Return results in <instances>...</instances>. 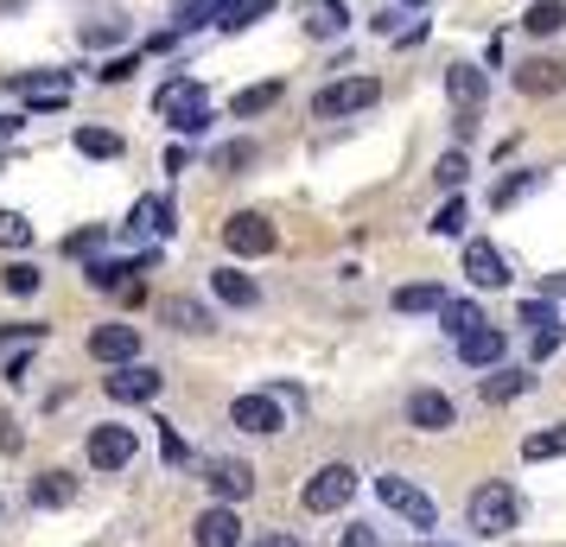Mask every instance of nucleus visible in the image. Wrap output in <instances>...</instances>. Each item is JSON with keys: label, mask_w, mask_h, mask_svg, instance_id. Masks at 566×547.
I'll list each match as a JSON object with an SVG mask.
<instances>
[{"label": "nucleus", "mask_w": 566, "mask_h": 547, "mask_svg": "<svg viewBox=\"0 0 566 547\" xmlns=\"http://www.w3.org/2000/svg\"><path fill=\"white\" fill-rule=\"evenodd\" d=\"M268 13H274V0H223L217 7V32H249Z\"/></svg>", "instance_id": "obj_27"}, {"label": "nucleus", "mask_w": 566, "mask_h": 547, "mask_svg": "<svg viewBox=\"0 0 566 547\" xmlns=\"http://www.w3.org/2000/svg\"><path fill=\"white\" fill-rule=\"evenodd\" d=\"M210 299H217V306H235V313H255L261 287H255V274H242V267H217V274H210Z\"/></svg>", "instance_id": "obj_20"}, {"label": "nucleus", "mask_w": 566, "mask_h": 547, "mask_svg": "<svg viewBox=\"0 0 566 547\" xmlns=\"http://www.w3.org/2000/svg\"><path fill=\"white\" fill-rule=\"evenodd\" d=\"M274 223L261 217V210H235V217H223V249H230L235 261H261V255H274Z\"/></svg>", "instance_id": "obj_8"}, {"label": "nucleus", "mask_w": 566, "mask_h": 547, "mask_svg": "<svg viewBox=\"0 0 566 547\" xmlns=\"http://www.w3.org/2000/svg\"><path fill=\"white\" fill-rule=\"evenodd\" d=\"M140 57L147 52H122V57H108V64H96V83H128L140 71Z\"/></svg>", "instance_id": "obj_40"}, {"label": "nucleus", "mask_w": 566, "mask_h": 547, "mask_svg": "<svg viewBox=\"0 0 566 547\" xmlns=\"http://www.w3.org/2000/svg\"><path fill=\"white\" fill-rule=\"evenodd\" d=\"M541 185H547V172H541V166H522V172H510V179H496V191H490V210H515L522 198H535Z\"/></svg>", "instance_id": "obj_24"}, {"label": "nucleus", "mask_w": 566, "mask_h": 547, "mask_svg": "<svg viewBox=\"0 0 566 547\" xmlns=\"http://www.w3.org/2000/svg\"><path fill=\"white\" fill-rule=\"evenodd\" d=\"M427 547H446V541H427Z\"/></svg>", "instance_id": "obj_53"}, {"label": "nucleus", "mask_w": 566, "mask_h": 547, "mask_svg": "<svg viewBox=\"0 0 566 547\" xmlns=\"http://www.w3.org/2000/svg\"><path fill=\"white\" fill-rule=\"evenodd\" d=\"M515 318H522V325H535V332H541V325H554L560 313H554V299L541 293V299H522V313H515Z\"/></svg>", "instance_id": "obj_45"}, {"label": "nucleus", "mask_w": 566, "mask_h": 547, "mask_svg": "<svg viewBox=\"0 0 566 547\" xmlns=\"http://www.w3.org/2000/svg\"><path fill=\"white\" fill-rule=\"evenodd\" d=\"M337 547H382V528H369V522H350V528L337 535Z\"/></svg>", "instance_id": "obj_46"}, {"label": "nucleus", "mask_w": 566, "mask_h": 547, "mask_svg": "<svg viewBox=\"0 0 566 547\" xmlns=\"http://www.w3.org/2000/svg\"><path fill=\"white\" fill-rule=\"evenodd\" d=\"M535 389V376H528V369H510V364H496L484 376V401L490 408H503V401H515V395H528Z\"/></svg>", "instance_id": "obj_25"}, {"label": "nucleus", "mask_w": 566, "mask_h": 547, "mask_svg": "<svg viewBox=\"0 0 566 547\" xmlns=\"http://www.w3.org/2000/svg\"><path fill=\"white\" fill-rule=\"evenodd\" d=\"M0 376H7L13 389H20V382H27V376H32V350H20V357H7V369H0Z\"/></svg>", "instance_id": "obj_48"}, {"label": "nucleus", "mask_w": 566, "mask_h": 547, "mask_svg": "<svg viewBox=\"0 0 566 547\" xmlns=\"http://www.w3.org/2000/svg\"><path fill=\"white\" fill-rule=\"evenodd\" d=\"M478 325H484L478 299H446V306H439V332H446V338H471Z\"/></svg>", "instance_id": "obj_29"}, {"label": "nucleus", "mask_w": 566, "mask_h": 547, "mask_svg": "<svg viewBox=\"0 0 566 547\" xmlns=\"http://www.w3.org/2000/svg\"><path fill=\"white\" fill-rule=\"evenodd\" d=\"M154 115H159L172 134H185V140L210 134V122H217V115H210V103H205V83L185 77V71H179V77H166V83L154 90Z\"/></svg>", "instance_id": "obj_1"}, {"label": "nucleus", "mask_w": 566, "mask_h": 547, "mask_svg": "<svg viewBox=\"0 0 566 547\" xmlns=\"http://www.w3.org/2000/svg\"><path fill=\"white\" fill-rule=\"evenodd\" d=\"M510 83L522 90V96H535V103L541 96H560L566 90V64L560 57H528V64H515L510 71Z\"/></svg>", "instance_id": "obj_19"}, {"label": "nucleus", "mask_w": 566, "mask_h": 547, "mask_svg": "<svg viewBox=\"0 0 566 547\" xmlns=\"http://www.w3.org/2000/svg\"><path fill=\"white\" fill-rule=\"evenodd\" d=\"M205 491L217 496V503H249V491H255V465H242V459H205Z\"/></svg>", "instance_id": "obj_13"}, {"label": "nucleus", "mask_w": 566, "mask_h": 547, "mask_svg": "<svg viewBox=\"0 0 566 547\" xmlns=\"http://www.w3.org/2000/svg\"><path fill=\"white\" fill-rule=\"evenodd\" d=\"M255 159H261L255 140H223V147L210 154V166H217V172H242V166H255Z\"/></svg>", "instance_id": "obj_37"}, {"label": "nucleus", "mask_w": 566, "mask_h": 547, "mask_svg": "<svg viewBox=\"0 0 566 547\" xmlns=\"http://www.w3.org/2000/svg\"><path fill=\"white\" fill-rule=\"evenodd\" d=\"M522 27L535 32V39H554V32H566V0H535V7L522 13Z\"/></svg>", "instance_id": "obj_31"}, {"label": "nucleus", "mask_w": 566, "mask_h": 547, "mask_svg": "<svg viewBox=\"0 0 566 547\" xmlns=\"http://www.w3.org/2000/svg\"><path fill=\"white\" fill-rule=\"evenodd\" d=\"M7 90H20V96H52V90H71L64 71H7Z\"/></svg>", "instance_id": "obj_30"}, {"label": "nucleus", "mask_w": 566, "mask_h": 547, "mask_svg": "<svg viewBox=\"0 0 566 547\" xmlns=\"http://www.w3.org/2000/svg\"><path fill=\"white\" fill-rule=\"evenodd\" d=\"M0 166H7V159H0Z\"/></svg>", "instance_id": "obj_55"}, {"label": "nucleus", "mask_w": 566, "mask_h": 547, "mask_svg": "<svg viewBox=\"0 0 566 547\" xmlns=\"http://www.w3.org/2000/svg\"><path fill=\"white\" fill-rule=\"evenodd\" d=\"M541 293H547V299H566V274H547V281H541Z\"/></svg>", "instance_id": "obj_51"}, {"label": "nucleus", "mask_w": 566, "mask_h": 547, "mask_svg": "<svg viewBox=\"0 0 566 547\" xmlns=\"http://www.w3.org/2000/svg\"><path fill=\"white\" fill-rule=\"evenodd\" d=\"M159 325L179 332V338H210V332H217V306L191 299V293H166V299H159Z\"/></svg>", "instance_id": "obj_10"}, {"label": "nucleus", "mask_w": 566, "mask_h": 547, "mask_svg": "<svg viewBox=\"0 0 566 547\" xmlns=\"http://www.w3.org/2000/svg\"><path fill=\"white\" fill-rule=\"evenodd\" d=\"M249 547H306L300 535H286V528H274V535H261V541H249Z\"/></svg>", "instance_id": "obj_50"}, {"label": "nucleus", "mask_w": 566, "mask_h": 547, "mask_svg": "<svg viewBox=\"0 0 566 547\" xmlns=\"http://www.w3.org/2000/svg\"><path fill=\"white\" fill-rule=\"evenodd\" d=\"M115 39H122V27H115V20H103V27L90 20V27H83V45H115Z\"/></svg>", "instance_id": "obj_47"}, {"label": "nucleus", "mask_w": 566, "mask_h": 547, "mask_svg": "<svg viewBox=\"0 0 566 547\" xmlns=\"http://www.w3.org/2000/svg\"><path fill=\"white\" fill-rule=\"evenodd\" d=\"M0 516H7V503H0Z\"/></svg>", "instance_id": "obj_54"}, {"label": "nucleus", "mask_w": 566, "mask_h": 547, "mask_svg": "<svg viewBox=\"0 0 566 547\" xmlns=\"http://www.w3.org/2000/svg\"><path fill=\"white\" fill-rule=\"evenodd\" d=\"M522 459H528V465H541V459H566V427H541V433H528V440H522Z\"/></svg>", "instance_id": "obj_33"}, {"label": "nucleus", "mask_w": 566, "mask_h": 547, "mask_svg": "<svg viewBox=\"0 0 566 547\" xmlns=\"http://www.w3.org/2000/svg\"><path fill=\"white\" fill-rule=\"evenodd\" d=\"M350 496H357V465L332 459V465H318V471L306 477L300 509H306V516H337V509H350Z\"/></svg>", "instance_id": "obj_4"}, {"label": "nucleus", "mask_w": 566, "mask_h": 547, "mask_svg": "<svg viewBox=\"0 0 566 547\" xmlns=\"http://www.w3.org/2000/svg\"><path fill=\"white\" fill-rule=\"evenodd\" d=\"M27 496H32V509H71L77 503V477L71 471H39Z\"/></svg>", "instance_id": "obj_22"}, {"label": "nucleus", "mask_w": 566, "mask_h": 547, "mask_svg": "<svg viewBox=\"0 0 566 547\" xmlns=\"http://www.w3.org/2000/svg\"><path fill=\"white\" fill-rule=\"evenodd\" d=\"M433 179L446 185V191H459V185L471 179V159H464V154H446V159L433 166Z\"/></svg>", "instance_id": "obj_41"}, {"label": "nucleus", "mask_w": 566, "mask_h": 547, "mask_svg": "<svg viewBox=\"0 0 566 547\" xmlns=\"http://www.w3.org/2000/svg\"><path fill=\"white\" fill-rule=\"evenodd\" d=\"M0 344H45V325H32V318H13V325H0Z\"/></svg>", "instance_id": "obj_44"}, {"label": "nucleus", "mask_w": 566, "mask_h": 547, "mask_svg": "<svg viewBox=\"0 0 566 547\" xmlns=\"http://www.w3.org/2000/svg\"><path fill=\"white\" fill-rule=\"evenodd\" d=\"M300 20L312 39H344L350 32V7L344 0H300Z\"/></svg>", "instance_id": "obj_21"}, {"label": "nucleus", "mask_w": 566, "mask_h": 547, "mask_svg": "<svg viewBox=\"0 0 566 547\" xmlns=\"http://www.w3.org/2000/svg\"><path fill=\"white\" fill-rule=\"evenodd\" d=\"M446 96H452V128H459V140H471L478 122H484V96H490L484 64H459V57H452V71H446Z\"/></svg>", "instance_id": "obj_3"}, {"label": "nucleus", "mask_w": 566, "mask_h": 547, "mask_svg": "<svg viewBox=\"0 0 566 547\" xmlns=\"http://www.w3.org/2000/svg\"><path fill=\"white\" fill-rule=\"evenodd\" d=\"M376 496H382V503H388L401 522H408V528H420V535H427V528H439L433 496L420 491L413 477H401V471H382V477H376Z\"/></svg>", "instance_id": "obj_6"}, {"label": "nucleus", "mask_w": 566, "mask_h": 547, "mask_svg": "<svg viewBox=\"0 0 566 547\" xmlns=\"http://www.w3.org/2000/svg\"><path fill=\"white\" fill-rule=\"evenodd\" d=\"M140 325H122V318H108V325H96L90 332V357L108 369H122V364H140Z\"/></svg>", "instance_id": "obj_11"}, {"label": "nucleus", "mask_w": 566, "mask_h": 547, "mask_svg": "<svg viewBox=\"0 0 566 547\" xmlns=\"http://www.w3.org/2000/svg\"><path fill=\"white\" fill-rule=\"evenodd\" d=\"M401 7H427V0H401Z\"/></svg>", "instance_id": "obj_52"}, {"label": "nucleus", "mask_w": 566, "mask_h": 547, "mask_svg": "<svg viewBox=\"0 0 566 547\" xmlns=\"http://www.w3.org/2000/svg\"><path fill=\"white\" fill-rule=\"evenodd\" d=\"M408 427H420V433H452V427H459V401L446 389H413L408 395Z\"/></svg>", "instance_id": "obj_16"}, {"label": "nucleus", "mask_w": 566, "mask_h": 547, "mask_svg": "<svg viewBox=\"0 0 566 547\" xmlns=\"http://www.w3.org/2000/svg\"><path fill=\"white\" fill-rule=\"evenodd\" d=\"M191 541L198 547H242V516H235V503H210V509H198Z\"/></svg>", "instance_id": "obj_17"}, {"label": "nucleus", "mask_w": 566, "mask_h": 547, "mask_svg": "<svg viewBox=\"0 0 566 547\" xmlns=\"http://www.w3.org/2000/svg\"><path fill=\"white\" fill-rule=\"evenodd\" d=\"M230 427L235 433H255V440H274L286 427V401L274 389H249L230 401Z\"/></svg>", "instance_id": "obj_7"}, {"label": "nucleus", "mask_w": 566, "mask_h": 547, "mask_svg": "<svg viewBox=\"0 0 566 547\" xmlns=\"http://www.w3.org/2000/svg\"><path fill=\"white\" fill-rule=\"evenodd\" d=\"M71 147H77L83 159H115V154H122V134H115V128H77V134H71Z\"/></svg>", "instance_id": "obj_32"}, {"label": "nucleus", "mask_w": 566, "mask_h": 547, "mask_svg": "<svg viewBox=\"0 0 566 547\" xmlns=\"http://www.w3.org/2000/svg\"><path fill=\"white\" fill-rule=\"evenodd\" d=\"M0 287L13 293V299H32V293L45 287V274H39L32 261H7V267H0Z\"/></svg>", "instance_id": "obj_34"}, {"label": "nucleus", "mask_w": 566, "mask_h": 547, "mask_svg": "<svg viewBox=\"0 0 566 547\" xmlns=\"http://www.w3.org/2000/svg\"><path fill=\"white\" fill-rule=\"evenodd\" d=\"M108 401H122V408H140V401H159V389H166V376H159L154 364H122L115 376H103Z\"/></svg>", "instance_id": "obj_12"}, {"label": "nucleus", "mask_w": 566, "mask_h": 547, "mask_svg": "<svg viewBox=\"0 0 566 547\" xmlns=\"http://www.w3.org/2000/svg\"><path fill=\"white\" fill-rule=\"evenodd\" d=\"M503 357H510V332H503V325H490V318L471 332V338H459V364L464 369H496Z\"/></svg>", "instance_id": "obj_18"}, {"label": "nucleus", "mask_w": 566, "mask_h": 547, "mask_svg": "<svg viewBox=\"0 0 566 547\" xmlns=\"http://www.w3.org/2000/svg\"><path fill=\"white\" fill-rule=\"evenodd\" d=\"M159 452H166V465H185V459H191V445H185V433L172 420H159Z\"/></svg>", "instance_id": "obj_42"}, {"label": "nucleus", "mask_w": 566, "mask_h": 547, "mask_svg": "<svg viewBox=\"0 0 566 547\" xmlns=\"http://www.w3.org/2000/svg\"><path fill=\"white\" fill-rule=\"evenodd\" d=\"M217 7H223V0H179V13H172V32L217 27Z\"/></svg>", "instance_id": "obj_36"}, {"label": "nucleus", "mask_w": 566, "mask_h": 547, "mask_svg": "<svg viewBox=\"0 0 566 547\" xmlns=\"http://www.w3.org/2000/svg\"><path fill=\"white\" fill-rule=\"evenodd\" d=\"M281 96H286V83H255V90H235L230 115H235V122H255V115H268Z\"/></svg>", "instance_id": "obj_28"}, {"label": "nucleus", "mask_w": 566, "mask_h": 547, "mask_svg": "<svg viewBox=\"0 0 566 547\" xmlns=\"http://www.w3.org/2000/svg\"><path fill=\"white\" fill-rule=\"evenodd\" d=\"M464 522H471V535L503 541L515 522H522V496H515L503 477H490V484H478V491H471V503H464Z\"/></svg>", "instance_id": "obj_2"}, {"label": "nucleus", "mask_w": 566, "mask_h": 547, "mask_svg": "<svg viewBox=\"0 0 566 547\" xmlns=\"http://www.w3.org/2000/svg\"><path fill=\"white\" fill-rule=\"evenodd\" d=\"M560 344H566V325H560V318H554V325H541L535 344H528V364H547V357H554Z\"/></svg>", "instance_id": "obj_39"}, {"label": "nucleus", "mask_w": 566, "mask_h": 547, "mask_svg": "<svg viewBox=\"0 0 566 547\" xmlns=\"http://www.w3.org/2000/svg\"><path fill=\"white\" fill-rule=\"evenodd\" d=\"M464 281L478 293H496V287H510V261H503V249L496 242H464Z\"/></svg>", "instance_id": "obj_15"}, {"label": "nucleus", "mask_w": 566, "mask_h": 547, "mask_svg": "<svg viewBox=\"0 0 566 547\" xmlns=\"http://www.w3.org/2000/svg\"><path fill=\"white\" fill-rule=\"evenodd\" d=\"M433 235H464V198L452 191V204H439L433 210V223H427Z\"/></svg>", "instance_id": "obj_38"}, {"label": "nucleus", "mask_w": 566, "mask_h": 547, "mask_svg": "<svg viewBox=\"0 0 566 547\" xmlns=\"http://www.w3.org/2000/svg\"><path fill=\"white\" fill-rule=\"evenodd\" d=\"M20 427H13V414H7V408H0V452H20Z\"/></svg>", "instance_id": "obj_49"}, {"label": "nucleus", "mask_w": 566, "mask_h": 547, "mask_svg": "<svg viewBox=\"0 0 566 547\" xmlns=\"http://www.w3.org/2000/svg\"><path fill=\"white\" fill-rule=\"evenodd\" d=\"M39 242V230H32V217H20V210H0V249H32Z\"/></svg>", "instance_id": "obj_35"}, {"label": "nucleus", "mask_w": 566, "mask_h": 547, "mask_svg": "<svg viewBox=\"0 0 566 547\" xmlns=\"http://www.w3.org/2000/svg\"><path fill=\"white\" fill-rule=\"evenodd\" d=\"M376 103H382V83L376 77H337L312 96V115L318 122H350V115H363V108H376Z\"/></svg>", "instance_id": "obj_5"}, {"label": "nucleus", "mask_w": 566, "mask_h": 547, "mask_svg": "<svg viewBox=\"0 0 566 547\" xmlns=\"http://www.w3.org/2000/svg\"><path fill=\"white\" fill-rule=\"evenodd\" d=\"M134 452H140V433L134 427H122V420H103L90 440H83V459L96 471H122V465H134Z\"/></svg>", "instance_id": "obj_9"}, {"label": "nucleus", "mask_w": 566, "mask_h": 547, "mask_svg": "<svg viewBox=\"0 0 566 547\" xmlns=\"http://www.w3.org/2000/svg\"><path fill=\"white\" fill-rule=\"evenodd\" d=\"M446 299H452V293L439 287V281H408V287H395V299H388V306H395L401 318H420V313H439Z\"/></svg>", "instance_id": "obj_23"}, {"label": "nucleus", "mask_w": 566, "mask_h": 547, "mask_svg": "<svg viewBox=\"0 0 566 547\" xmlns=\"http://www.w3.org/2000/svg\"><path fill=\"white\" fill-rule=\"evenodd\" d=\"M128 235H172V204L166 198H140L128 210Z\"/></svg>", "instance_id": "obj_26"}, {"label": "nucleus", "mask_w": 566, "mask_h": 547, "mask_svg": "<svg viewBox=\"0 0 566 547\" xmlns=\"http://www.w3.org/2000/svg\"><path fill=\"white\" fill-rule=\"evenodd\" d=\"M108 230H71L64 235V255H103Z\"/></svg>", "instance_id": "obj_43"}, {"label": "nucleus", "mask_w": 566, "mask_h": 547, "mask_svg": "<svg viewBox=\"0 0 566 547\" xmlns=\"http://www.w3.org/2000/svg\"><path fill=\"white\" fill-rule=\"evenodd\" d=\"M154 261H159V249H147L140 261H103V255H96L90 267H83V281H90L96 293H108V299H122V293H128L134 281H140V274L154 267Z\"/></svg>", "instance_id": "obj_14"}]
</instances>
